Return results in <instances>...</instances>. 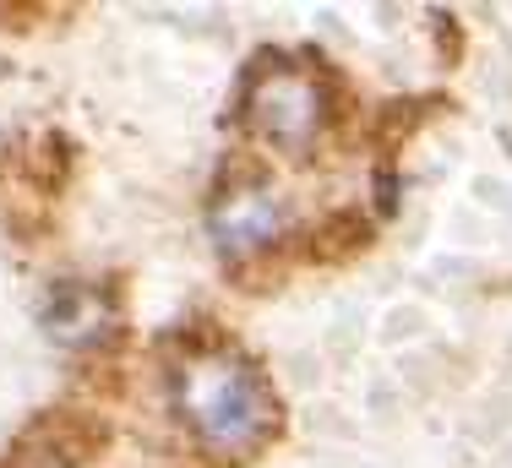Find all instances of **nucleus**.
Segmentation results:
<instances>
[{"label":"nucleus","mask_w":512,"mask_h":468,"mask_svg":"<svg viewBox=\"0 0 512 468\" xmlns=\"http://www.w3.org/2000/svg\"><path fill=\"white\" fill-rule=\"evenodd\" d=\"M169 392H175V414L191 430L197 452L218 468L251 463L284 430V403H278L273 381L229 338L186 343L175 376H169Z\"/></svg>","instance_id":"f257e3e1"},{"label":"nucleus","mask_w":512,"mask_h":468,"mask_svg":"<svg viewBox=\"0 0 512 468\" xmlns=\"http://www.w3.org/2000/svg\"><path fill=\"white\" fill-rule=\"evenodd\" d=\"M327 82H333V66L327 60H311L300 66V55H284V49H256L240 71V93H235V115L246 120L262 142H273L278 153H311L322 126L333 120V104H327Z\"/></svg>","instance_id":"f03ea898"},{"label":"nucleus","mask_w":512,"mask_h":468,"mask_svg":"<svg viewBox=\"0 0 512 468\" xmlns=\"http://www.w3.org/2000/svg\"><path fill=\"white\" fill-rule=\"evenodd\" d=\"M289 229L284 196L267 186L262 169H229L224 186L207 202V234H213L218 256L229 262H251V256L273 251Z\"/></svg>","instance_id":"7ed1b4c3"},{"label":"nucleus","mask_w":512,"mask_h":468,"mask_svg":"<svg viewBox=\"0 0 512 468\" xmlns=\"http://www.w3.org/2000/svg\"><path fill=\"white\" fill-rule=\"evenodd\" d=\"M109 322H115V311H109V294L99 283H55L50 305H44V332L66 349L104 343Z\"/></svg>","instance_id":"20e7f679"},{"label":"nucleus","mask_w":512,"mask_h":468,"mask_svg":"<svg viewBox=\"0 0 512 468\" xmlns=\"http://www.w3.org/2000/svg\"><path fill=\"white\" fill-rule=\"evenodd\" d=\"M371 218L360 213V207H338V213H327L322 224L311 234V256L316 262H355V256L371 245Z\"/></svg>","instance_id":"39448f33"}]
</instances>
